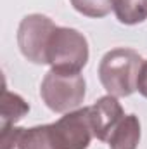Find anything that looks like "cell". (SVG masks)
I'll return each mask as SVG.
<instances>
[{
  "label": "cell",
  "mask_w": 147,
  "mask_h": 149,
  "mask_svg": "<svg viewBox=\"0 0 147 149\" xmlns=\"http://www.w3.org/2000/svg\"><path fill=\"white\" fill-rule=\"evenodd\" d=\"M55 28V23L43 14L24 16L17 28V45L21 54L35 64H47V47Z\"/></svg>",
  "instance_id": "cell-4"
},
{
  "label": "cell",
  "mask_w": 147,
  "mask_h": 149,
  "mask_svg": "<svg viewBox=\"0 0 147 149\" xmlns=\"http://www.w3.org/2000/svg\"><path fill=\"white\" fill-rule=\"evenodd\" d=\"M112 10L121 24H139L147 19V0H114Z\"/></svg>",
  "instance_id": "cell-9"
},
{
  "label": "cell",
  "mask_w": 147,
  "mask_h": 149,
  "mask_svg": "<svg viewBox=\"0 0 147 149\" xmlns=\"http://www.w3.org/2000/svg\"><path fill=\"white\" fill-rule=\"evenodd\" d=\"M88 42L74 28L57 26L49 40L47 64L57 71L80 73L88 63Z\"/></svg>",
  "instance_id": "cell-3"
},
{
  "label": "cell",
  "mask_w": 147,
  "mask_h": 149,
  "mask_svg": "<svg viewBox=\"0 0 147 149\" xmlns=\"http://www.w3.org/2000/svg\"><path fill=\"white\" fill-rule=\"evenodd\" d=\"M88 113H90L94 137H97L99 141H106V142L109 139L111 132L114 130V127L125 116L121 104L118 102V97L109 95V94L97 99L92 106H88Z\"/></svg>",
  "instance_id": "cell-6"
},
{
  "label": "cell",
  "mask_w": 147,
  "mask_h": 149,
  "mask_svg": "<svg viewBox=\"0 0 147 149\" xmlns=\"http://www.w3.org/2000/svg\"><path fill=\"white\" fill-rule=\"evenodd\" d=\"M85 92L87 83L81 73L50 70L40 85L42 101L54 113H69L78 109L85 99Z\"/></svg>",
  "instance_id": "cell-2"
},
{
  "label": "cell",
  "mask_w": 147,
  "mask_h": 149,
  "mask_svg": "<svg viewBox=\"0 0 147 149\" xmlns=\"http://www.w3.org/2000/svg\"><path fill=\"white\" fill-rule=\"evenodd\" d=\"M50 130L57 149H87L94 137L88 108L64 113V116L50 123Z\"/></svg>",
  "instance_id": "cell-5"
},
{
  "label": "cell",
  "mask_w": 147,
  "mask_h": 149,
  "mask_svg": "<svg viewBox=\"0 0 147 149\" xmlns=\"http://www.w3.org/2000/svg\"><path fill=\"white\" fill-rule=\"evenodd\" d=\"M140 142V121L137 114H125L111 132L109 149H137Z\"/></svg>",
  "instance_id": "cell-7"
},
{
  "label": "cell",
  "mask_w": 147,
  "mask_h": 149,
  "mask_svg": "<svg viewBox=\"0 0 147 149\" xmlns=\"http://www.w3.org/2000/svg\"><path fill=\"white\" fill-rule=\"evenodd\" d=\"M142 63L144 59L133 49H112L101 59L99 80L109 95L128 97L137 90V80Z\"/></svg>",
  "instance_id": "cell-1"
},
{
  "label": "cell",
  "mask_w": 147,
  "mask_h": 149,
  "mask_svg": "<svg viewBox=\"0 0 147 149\" xmlns=\"http://www.w3.org/2000/svg\"><path fill=\"white\" fill-rule=\"evenodd\" d=\"M71 5L74 10L87 17H106L114 9V0H71Z\"/></svg>",
  "instance_id": "cell-10"
},
{
  "label": "cell",
  "mask_w": 147,
  "mask_h": 149,
  "mask_svg": "<svg viewBox=\"0 0 147 149\" xmlns=\"http://www.w3.org/2000/svg\"><path fill=\"white\" fill-rule=\"evenodd\" d=\"M137 90L147 99V61L142 63L140 73H139V80H137Z\"/></svg>",
  "instance_id": "cell-11"
},
{
  "label": "cell",
  "mask_w": 147,
  "mask_h": 149,
  "mask_svg": "<svg viewBox=\"0 0 147 149\" xmlns=\"http://www.w3.org/2000/svg\"><path fill=\"white\" fill-rule=\"evenodd\" d=\"M28 111H30L28 102L21 95L5 88L2 94V114H0L2 116V130L14 127Z\"/></svg>",
  "instance_id": "cell-8"
}]
</instances>
